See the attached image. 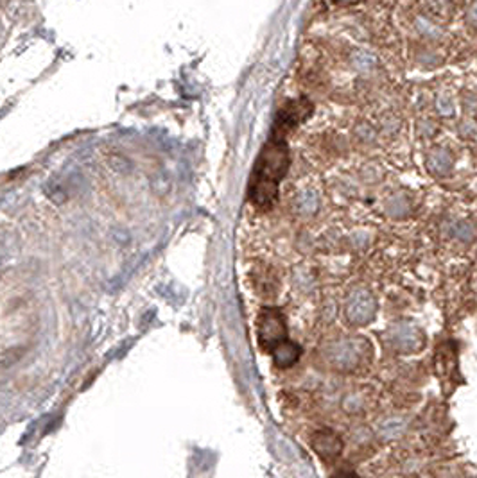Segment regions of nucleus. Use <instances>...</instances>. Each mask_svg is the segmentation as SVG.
Masks as SVG:
<instances>
[{
	"label": "nucleus",
	"instance_id": "39448f33",
	"mask_svg": "<svg viewBox=\"0 0 477 478\" xmlns=\"http://www.w3.org/2000/svg\"><path fill=\"white\" fill-rule=\"evenodd\" d=\"M300 357V348L296 344H293L291 341H284L282 344H278L273 349V358L278 366H291L298 360Z\"/></svg>",
	"mask_w": 477,
	"mask_h": 478
},
{
	"label": "nucleus",
	"instance_id": "20e7f679",
	"mask_svg": "<svg viewBox=\"0 0 477 478\" xmlns=\"http://www.w3.org/2000/svg\"><path fill=\"white\" fill-rule=\"evenodd\" d=\"M425 167L433 176L442 177L447 176L449 172L454 167V158H452V152L443 149V147H434L433 151L427 152V158H425Z\"/></svg>",
	"mask_w": 477,
	"mask_h": 478
},
{
	"label": "nucleus",
	"instance_id": "9d476101",
	"mask_svg": "<svg viewBox=\"0 0 477 478\" xmlns=\"http://www.w3.org/2000/svg\"><path fill=\"white\" fill-rule=\"evenodd\" d=\"M341 478H356L354 475H341Z\"/></svg>",
	"mask_w": 477,
	"mask_h": 478
},
{
	"label": "nucleus",
	"instance_id": "6e6552de",
	"mask_svg": "<svg viewBox=\"0 0 477 478\" xmlns=\"http://www.w3.org/2000/svg\"><path fill=\"white\" fill-rule=\"evenodd\" d=\"M436 108H438V112L443 116L454 115V103H452L451 97H447V95H440L438 100H436Z\"/></svg>",
	"mask_w": 477,
	"mask_h": 478
},
{
	"label": "nucleus",
	"instance_id": "0eeeda50",
	"mask_svg": "<svg viewBox=\"0 0 477 478\" xmlns=\"http://www.w3.org/2000/svg\"><path fill=\"white\" fill-rule=\"evenodd\" d=\"M452 233H454L456 237L460 238V240L470 242L474 237H476V228H474V226L470 224V222L463 220V222H458V224L454 226Z\"/></svg>",
	"mask_w": 477,
	"mask_h": 478
},
{
	"label": "nucleus",
	"instance_id": "1a4fd4ad",
	"mask_svg": "<svg viewBox=\"0 0 477 478\" xmlns=\"http://www.w3.org/2000/svg\"><path fill=\"white\" fill-rule=\"evenodd\" d=\"M467 17H469L470 26L476 27V29H477V2H474V4L470 6V9H469V13H467Z\"/></svg>",
	"mask_w": 477,
	"mask_h": 478
},
{
	"label": "nucleus",
	"instance_id": "f03ea898",
	"mask_svg": "<svg viewBox=\"0 0 477 478\" xmlns=\"http://www.w3.org/2000/svg\"><path fill=\"white\" fill-rule=\"evenodd\" d=\"M259 341L268 349H275L287 341L284 315L278 308H268L259 317Z\"/></svg>",
	"mask_w": 477,
	"mask_h": 478
},
{
	"label": "nucleus",
	"instance_id": "423d86ee",
	"mask_svg": "<svg viewBox=\"0 0 477 478\" xmlns=\"http://www.w3.org/2000/svg\"><path fill=\"white\" fill-rule=\"evenodd\" d=\"M406 427H408V423H406V419L404 418H391L382 425L381 434L384 435V437L395 439V437H400V435L404 434Z\"/></svg>",
	"mask_w": 477,
	"mask_h": 478
},
{
	"label": "nucleus",
	"instance_id": "f257e3e1",
	"mask_svg": "<svg viewBox=\"0 0 477 478\" xmlns=\"http://www.w3.org/2000/svg\"><path fill=\"white\" fill-rule=\"evenodd\" d=\"M390 342L400 353H417L425 346V335L411 321H399L390 328Z\"/></svg>",
	"mask_w": 477,
	"mask_h": 478
},
{
	"label": "nucleus",
	"instance_id": "7ed1b4c3",
	"mask_svg": "<svg viewBox=\"0 0 477 478\" xmlns=\"http://www.w3.org/2000/svg\"><path fill=\"white\" fill-rule=\"evenodd\" d=\"M348 319L356 324L370 323L377 314V303L372 292L366 289H357L350 294L347 306Z\"/></svg>",
	"mask_w": 477,
	"mask_h": 478
}]
</instances>
